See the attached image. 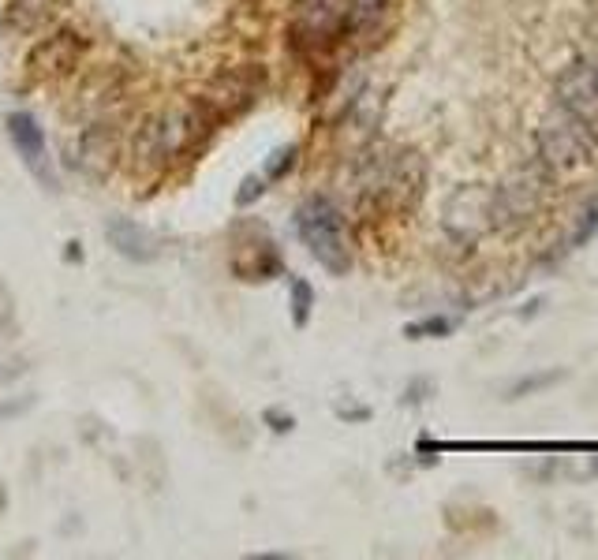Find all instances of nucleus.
Returning <instances> with one entry per match:
<instances>
[{"label":"nucleus","mask_w":598,"mask_h":560,"mask_svg":"<svg viewBox=\"0 0 598 560\" xmlns=\"http://www.w3.org/2000/svg\"><path fill=\"white\" fill-rule=\"evenodd\" d=\"M217 116L202 101L195 105H187V109H169L154 116V120H146L139 127V135L131 142V157H135V165L139 168H161L176 161V157L191 154L195 146H199L210 131H214Z\"/></svg>","instance_id":"f257e3e1"},{"label":"nucleus","mask_w":598,"mask_h":560,"mask_svg":"<svg viewBox=\"0 0 598 560\" xmlns=\"http://www.w3.org/2000/svg\"><path fill=\"white\" fill-rule=\"evenodd\" d=\"M296 232L307 243V251L314 254V262L344 277L352 269V251H348V236H344V213L337 210V202L326 195H311L296 210Z\"/></svg>","instance_id":"f03ea898"},{"label":"nucleus","mask_w":598,"mask_h":560,"mask_svg":"<svg viewBox=\"0 0 598 560\" xmlns=\"http://www.w3.org/2000/svg\"><path fill=\"white\" fill-rule=\"evenodd\" d=\"M591 131H587L584 120H576L572 112H550L546 120L535 131V154H539V165L546 172H576L591 157Z\"/></svg>","instance_id":"7ed1b4c3"},{"label":"nucleus","mask_w":598,"mask_h":560,"mask_svg":"<svg viewBox=\"0 0 598 560\" xmlns=\"http://www.w3.org/2000/svg\"><path fill=\"white\" fill-rule=\"evenodd\" d=\"M542 191H546V176L539 168H516L513 176L490 191V228L513 232L527 224L542 206Z\"/></svg>","instance_id":"20e7f679"},{"label":"nucleus","mask_w":598,"mask_h":560,"mask_svg":"<svg viewBox=\"0 0 598 560\" xmlns=\"http://www.w3.org/2000/svg\"><path fill=\"white\" fill-rule=\"evenodd\" d=\"M348 34V0H296V12L288 23V42L299 53L326 49Z\"/></svg>","instance_id":"39448f33"},{"label":"nucleus","mask_w":598,"mask_h":560,"mask_svg":"<svg viewBox=\"0 0 598 560\" xmlns=\"http://www.w3.org/2000/svg\"><path fill=\"white\" fill-rule=\"evenodd\" d=\"M64 154L86 180H105L116 168V157H120V131H116L113 120H90L79 131V139L72 142V150L64 146Z\"/></svg>","instance_id":"423d86ee"},{"label":"nucleus","mask_w":598,"mask_h":560,"mask_svg":"<svg viewBox=\"0 0 598 560\" xmlns=\"http://www.w3.org/2000/svg\"><path fill=\"white\" fill-rule=\"evenodd\" d=\"M442 228L456 247H468L471 251L483 239L486 228H490V191L486 187H456L449 202H445Z\"/></svg>","instance_id":"0eeeda50"},{"label":"nucleus","mask_w":598,"mask_h":560,"mask_svg":"<svg viewBox=\"0 0 598 560\" xmlns=\"http://www.w3.org/2000/svg\"><path fill=\"white\" fill-rule=\"evenodd\" d=\"M4 127H8V139H12L15 154L23 157V165L30 168V176L42 183L45 191H57V172H53V161H49V146H45V135L42 127H38V120L30 116V112H12L8 120H4Z\"/></svg>","instance_id":"6e6552de"},{"label":"nucleus","mask_w":598,"mask_h":560,"mask_svg":"<svg viewBox=\"0 0 598 560\" xmlns=\"http://www.w3.org/2000/svg\"><path fill=\"white\" fill-rule=\"evenodd\" d=\"M554 94L557 105L565 112H572L576 120H584L587 127L598 124V75L591 68V60L576 56L569 68H561Z\"/></svg>","instance_id":"1a4fd4ad"},{"label":"nucleus","mask_w":598,"mask_h":560,"mask_svg":"<svg viewBox=\"0 0 598 560\" xmlns=\"http://www.w3.org/2000/svg\"><path fill=\"white\" fill-rule=\"evenodd\" d=\"M105 239H109V247L120 258L139 262V266H150V262L161 258V239L139 221H131V217H113V221L105 224Z\"/></svg>","instance_id":"9d476101"},{"label":"nucleus","mask_w":598,"mask_h":560,"mask_svg":"<svg viewBox=\"0 0 598 560\" xmlns=\"http://www.w3.org/2000/svg\"><path fill=\"white\" fill-rule=\"evenodd\" d=\"M251 94H255V86L247 83L243 75H225V79H217L210 86V94L202 98V105L214 112V116H221V112H236L243 105H251Z\"/></svg>","instance_id":"9b49d317"},{"label":"nucleus","mask_w":598,"mask_h":560,"mask_svg":"<svg viewBox=\"0 0 598 560\" xmlns=\"http://www.w3.org/2000/svg\"><path fill=\"white\" fill-rule=\"evenodd\" d=\"M57 4L60 0H8V27L19 30V34L42 30L53 19Z\"/></svg>","instance_id":"f8f14e48"},{"label":"nucleus","mask_w":598,"mask_h":560,"mask_svg":"<svg viewBox=\"0 0 598 560\" xmlns=\"http://www.w3.org/2000/svg\"><path fill=\"white\" fill-rule=\"evenodd\" d=\"M83 45L75 34H57V38H45L38 45V53H34V71H64L68 64L75 60Z\"/></svg>","instance_id":"ddd939ff"},{"label":"nucleus","mask_w":598,"mask_h":560,"mask_svg":"<svg viewBox=\"0 0 598 560\" xmlns=\"http://www.w3.org/2000/svg\"><path fill=\"white\" fill-rule=\"evenodd\" d=\"M288 307H292V325L303 329V325L311 322V310H314V288L307 284L303 277L292 280V288H288Z\"/></svg>","instance_id":"4468645a"},{"label":"nucleus","mask_w":598,"mask_h":560,"mask_svg":"<svg viewBox=\"0 0 598 560\" xmlns=\"http://www.w3.org/2000/svg\"><path fill=\"white\" fill-rule=\"evenodd\" d=\"M389 0H348V34L371 27L374 19L385 12Z\"/></svg>","instance_id":"2eb2a0df"},{"label":"nucleus","mask_w":598,"mask_h":560,"mask_svg":"<svg viewBox=\"0 0 598 560\" xmlns=\"http://www.w3.org/2000/svg\"><path fill=\"white\" fill-rule=\"evenodd\" d=\"M598 236V195L587 198V206L580 210V217H576V228H572V247H584V243H591V239Z\"/></svg>","instance_id":"dca6fc26"},{"label":"nucleus","mask_w":598,"mask_h":560,"mask_svg":"<svg viewBox=\"0 0 598 560\" xmlns=\"http://www.w3.org/2000/svg\"><path fill=\"white\" fill-rule=\"evenodd\" d=\"M453 329H456L453 318H445V314H430V318H423V322L404 325V336H408V340H427V336H449Z\"/></svg>","instance_id":"f3484780"},{"label":"nucleus","mask_w":598,"mask_h":560,"mask_svg":"<svg viewBox=\"0 0 598 560\" xmlns=\"http://www.w3.org/2000/svg\"><path fill=\"white\" fill-rule=\"evenodd\" d=\"M561 378H565V370H546V374H531V378H520L513 389H509V400H520V396H527V392L550 389V385H557Z\"/></svg>","instance_id":"a211bd4d"},{"label":"nucleus","mask_w":598,"mask_h":560,"mask_svg":"<svg viewBox=\"0 0 598 560\" xmlns=\"http://www.w3.org/2000/svg\"><path fill=\"white\" fill-rule=\"evenodd\" d=\"M296 154H299L296 142L285 146V150H277V154L266 161V180H285L288 172H292V165H296Z\"/></svg>","instance_id":"6ab92c4d"},{"label":"nucleus","mask_w":598,"mask_h":560,"mask_svg":"<svg viewBox=\"0 0 598 560\" xmlns=\"http://www.w3.org/2000/svg\"><path fill=\"white\" fill-rule=\"evenodd\" d=\"M266 195V176H247V180L240 183V191H236V206H255L258 198Z\"/></svg>","instance_id":"aec40b11"},{"label":"nucleus","mask_w":598,"mask_h":560,"mask_svg":"<svg viewBox=\"0 0 598 560\" xmlns=\"http://www.w3.org/2000/svg\"><path fill=\"white\" fill-rule=\"evenodd\" d=\"M15 325V299H12V292L0 284V333H8Z\"/></svg>","instance_id":"412c9836"},{"label":"nucleus","mask_w":598,"mask_h":560,"mask_svg":"<svg viewBox=\"0 0 598 560\" xmlns=\"http://www.w3.org/2000/svg\"><path fill=\"white\" fill-rule=\"evenodd\" d=\"M266 422H270V430L273 434H292V430H296V419H292V415H285V411H266Z\"/></svg>","instance_id":"4be33fe9"},{"label":"nucleus","mask_w":598,"mask_h":560,"mask_svg":"<svg viewBox=\"0 0 598 560\" xmlns=\"http://www.w3.org/2000/svg\"><path fill=\"white\" fill-rule=\"evenodd\" d=\"M23 374H27V366H23V363H0V385L23 378Z\"/></svg>","instance_id":"5701e85b"},{"label":"nucleus","mask_w":598,"mask_h":560,"mask_svg":"<svg viewBox=\"0 0 598 560\" xmlns=\"http://www.w3.org/2000/svg\"><path fill=\"white\" fill-rule=\"evenodd\" d=\"M337 415L348 422H363V419H371V407H337Z\"/></svg>","instance_id":"b1692460"},{"label":"nucleus","mask_w":598,"mask_h":560,"mask_svg":"<svg viewBox=\"0 0 598 560\" xmlns=\"http://www.w3.org/2000/svg\"><path fill=\"white\" fill-rule=\"evenodd\" d=\"M591 68H595V75H598V56H595V60H591Z\"/></svg>","instance_id":"393cba45"},{"label":"nucleus","mask_w":598,"mask_h":560,"mask_svg":"<svg viewBox=\"0 0 598 560\" xmlns=\"http://www.w3.org/2000/svg\"><path fill=\"white\" fill-rule=\"evenodd\" d=\"M4 411H8V407H0V415H4Z\"/></svg>","instance_id":"a878e982"}]
</instances>
